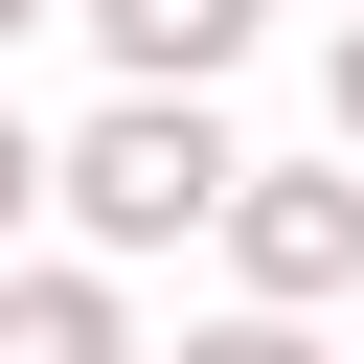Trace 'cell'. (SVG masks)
<instances>
[{
	"instance_id": "obj_5",
	"label": "cell",
	"mask_w": 364,
	"mask_h": 364,
	"mask_svg": "<svg viewBox=\"0 0 364 364\" xmlns=\"http://www.w3.org/2000/svg\"><path fill=\"white\" fill-rule=\"evenodd\" d=\"M159 364H318V318H250V296H228V318H182Z\"/></svg>"
},
{
	"instance_id": "obj_8",
	"label": "cell",
	"mask_w": 364,
	"mask_h": 364,
	"mask_svg": "<svg viewBox=\"0 0 364 364\" xmlns=\"http://www.w3.org/2000/svg\"><path fill=\"white\" fill-rule=\"evenodd\" d=\"M23 23H68V0H0V46H23Z\"/></svg>"
},
{
	"instance_id": "obj_3",
	"label": "cell",
	"mask_w": 364,
	"mask_h": 364,
	"mask_svg": "<svg viewBox=\"0 0 364 364\" xmlns=\"http://www.w3.org/2000/svg\"><path fill=\"white\" fill-rule=\"evenodd\" d=\"M0 364H159V341L91 250H0Z\"/></svg>"
},
{
	"instance_id": "obj_1",
	"label": "cell",
	"mask_w": 364,
	"mask_h": 364,
	"mask_svg": "<svg viewBox=\"0 0 364 364\" xmlns=\"http://www.w3.org/2000/svg\"><path fill=\"white\" fill-rule=\"evenodd\" d=\"M228 182H250V136H228L205 91H91V114L46 136V228H68L91 273L205 250V228H228Z\"/></svg>"
},
{
	"instance_id": "obj_6",
	"label": "cell",
	"mask_w": 364,
	"mask_h": 364,
	"mask_svg": "<svg viewBox=\"0 0 364 364\" xmlns=\"http://www.w3.org/2000/svg\"><path fill=\"white\" fill-rule=\"evenodd\" d=\"M23 228H46V114L0 91V250H23Z\"/></svg>"
},
{
	"instance_id": "obj_7",
	"label": "cell",
	"mask_w": 364,
	"mask_h": 364,
	"mask_svg": "<svg viewBox=\"0 0 364 364\" xmlns=\"http://www.w3.org/2000/svg\"><path fill=\"white\" fill-rule=\"evenodd\" d=\"M318 114H341V159H364V0H341V68H318Z\"/></svg>"
},
{
	"instance_id": "obj_4",
	"label": "cell",
	"mask_w": 364,
	"mask_h": 364,
	"mask_svg": "<svg viewBox=\"0 0 364 364\" xmlns=\"http://www.w3.org/2000/svg\"><path fill=\"white\" fill-rule=\"evenodd\" d=\"M68 23H91V46H114V91H228V68H250V23H273V0H68Z\"/></svg>"
},
{
	"instance_id": "obj_2",
	"label": "cell",
	"mask_w": 364,
	"mask_h": 364,
	"mask_svg": "<svg viewBox=\"0 0 364 364\" xmlns=\"http://www.w3.org/2000/svg\"><path fill=\"white\" fill-rule=\"evenodd\" d=\"M205 250H228V296H250V318H318V296H364V159H250Z\"/></svg>"
}]
</instances>
